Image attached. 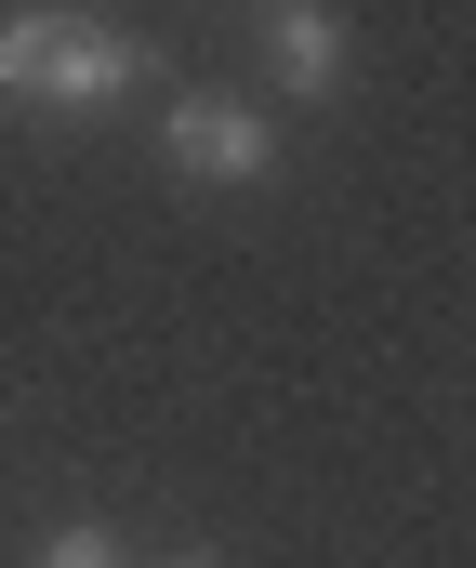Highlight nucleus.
<instances>
[{
    "mask_svg": "<svg viewBox=\"0 0 476 568\" xmlns=\"http://www.w3.org/2000/svg\"><path fill=\"white\" fill-rule=\"evenodd\" d=\"M40 568H120V542H107V529L80 516V529H53V556H40Z\"/></svg>",
    "mask_w": 476,
    "mask_h": 568,
    "instance_id": "4",
    "label": "nucleus"
},
{
    "mask_svg": "<svg viewBox=\"0 0 476 568\" xmlns=\"http://www.w3.org/2000/svg\"><path fill=\"white\" fill-rule=\"evenodd\" d=\"M146 80V40L107 27V13H13L0 27V93H40V106H120Z\"/></svg>",
    "mask_w": 476,
    "mask_h": 568,
    "instance_id": "1",
    "label": "nucleus"
},
{
    "mask_svg": "<svg viewBox=\"0 0 476 568\" xmlns=\"http://www.w3.org/2000/svg\"><path fill=\"white\" fill-rule=\"evenodd\" d=\"M159 145H172V172H199V185H265V172H278V133H265L239 93H172Z\"/></svg>",
    "mask_w": 476,
    "mask_h": 568,
    "instance_id": "2",
    "label": "nucleus"
},
{
    "mask_svg": "<svg viewBox=\"0 0 476 568\" xmlns=\"http://www.w3.org/2000/svg\"><path fill=\"white\" fill-rule=\"evenodd\" d=\"M172 568H212V556H172Z\"/></svg>",
    "mask_w": 476,
    "mask_h": 568,
    "instance_id": "5",
    "label": "nucleus"
},
{
    "mask_svg": "<svg viewBox=\"0 0 476 568\" xmlns=\"http://www.w3.org/2000/svg\"><path fill=\"white\" fill-rule=\"evenodd\" d=\"M265 53H278V80H292V93H331V80H344V27H331L317 0L278 13V40H265Z\"/></svg>",
    "mask_w": 476,
    "mask_h": 568,
    "instance_id": "3",
    "label": "nucleus"
},
{
    "mask_svg": "<svg viewBox=\"0 0 476 568\" xmlns=\"http://www.w3.org/2000/svg\"><path fill=\"white\" fill-rule=\"evenodd\" d=\"M278 13H292V0H278Z\"/></svg>",
    "mask_w": 476,
    "mask_h": 568,
    "instance_id": "6",
    "label": "nucleus"
}]
</instances>
